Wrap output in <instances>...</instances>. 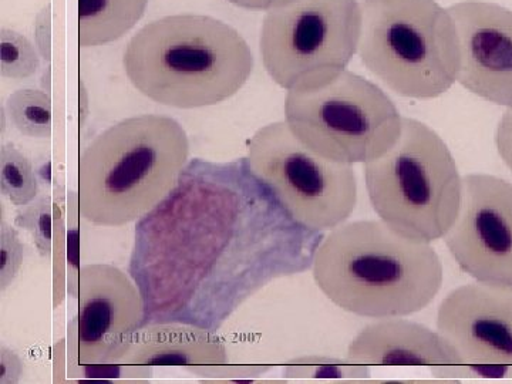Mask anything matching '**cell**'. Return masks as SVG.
<instances>
[{"label": "cell", "instance_id": "cell-1", "mask_svg": "<svg viewBox=\"0 0 512 384\" xmlns=\"http://www.w3.org/2000/svg\"><path fill=\"white\" fill-rule=\"evenodd\" d=\"M325 232L303 227L247 157L191 158L134 228L128 274L148 325L218 332L266 286L311 271Z\"/></svg>", "mask_w": 512, "mask_h": 384}, {"label": "cell", "instance_id": "cell-2", "mask_svg": "<svg viewBox=\"0 0 512 384\" xmlns=\"http://www.w3.org/2000/svg\"><path fill=\"white\" fill-rule=\"evenodd\" d=\"M313 279L330 302L370 319L403 318L439 295L444 269L436 249L382 220L345 222L320 242Z\"/></svg>", "mask_w": 512, "mask_h": 384}, {"label": "cell", "instance_id": "cell-3", "mask_svg": "<svg viewBox=\"0 0 512 384\" xmlns=\"http://www.w3.org/2000/svg\"><path fill=\"white\" fill-rule=\"evenodd\" d=\"M123 64L137 92L184 110L224 103L254 72L244 37L228 23L204 15L165 16L148 23L128 43Z\"/></svg>", "mask_w": 512, "mask_h": 384}, {"label": "cell", "instance_id": "cell-4", "mask_svg": "<svg viewBox=\"0 0 512 384\" xmlns=\"http://www.w3.org/2000/svg\"><path fill=\"white\" fill-rule=\"evenodd\" d=\"M190 160V138L173 117L121 120L94 137L79 158L80 215L96 227L137 222L170 194Z\"/></svg>", "mask_w": 512, "mask_h": 384}, {"label": "cell", "instance_id": "cell-5", "mask_svg": "<svg viewBox=\"0 0 512 384\" xmlns=\"http://www.w3.org/2000/svg\"><path fill=\"white\" fill-rule=\"evenodd\" d=\"M367 195L384 224L413 241L446 237L460 212L463 178L443 138L403 119L402 134L384 156L365 164Z\"/></svg>", "mask_w": 512, "mask_h": 384}, {"label": "cell", "instance_id": "cell-6", "mask_svg": "<svg viewBox=\"0 0 512 384\" xmlns=\"http://www.w3.org/2000/svg\"><path fill=\"white\" fill-rule=\"evenodd\" d=\"M359 52L389 89L436 99L457 82L460 42L448 10L434 0H363Z\"/></svg>", "mask_w": 512, "mask_h": 384}, {"label": "cell", "instance_id": "cell-7", "mask_svg": "<svg viewBox=\"0 0 512 384\" xmlns=\"http://www.w3.org/2000/svg\"><path fill=\"white\" fill-rule=\"evenodd\" d=\"M285 121L313 153L348 165L384 156L403 128L392 99L375 83L348 70L325 86L288 92Z\"/></svg>", "mask_w": 512, "mask_h": 384}, {"label": "cell", "instance_id": "cell-8", "mask_svg": "<svg viewBox=\"0 0 512 384\" xmlns=\"http://www.w3.org/2000/svg\"><path fill=\"white\" fill-rule=\"evenodd\" d=\"M357 0H296L269 10L262 23V63L279 87L311 90L345 72L359 47Z\"/></svg>", "mask_w": 512, "mask_h": 384}, {"label": "cell", "instance_id": "cell-9", "mask_svg": "<svg viewBox=\"0 0 512 384\" xmlns=\"http://www.w3.org/2000/svg\"><path fill=\"white\" fill-rule=\"evenodd\" d=\"M247 158L254 173L303 227L332 231L355 211L357 180L352 165L313 153L286 121L259 128L249 138Z\"/></svg>", "mask_w": 512, "mask_h": 384}, {"label": "cell", "instance_id": "cell-10", "mask_svg": "<svg viewBox=\"0 0 512 384\" xmlns=\"http://www.w3.org/2000/svg\"><path fill=\"white\" fill-rule=\"evenodd\" d=\"M77 313L64 339L76 363H121L146 322L140 289L130 274L110 264L80 268Z\"/></svg>", "mask_w": 512, "mask_h": 384}, {"label": "cell", "instance_id": "cell-11", "mask_svg": "<svg viewBox=\"0 0 512 384\" xmlns=\"http://www.w3.org/2000/svg\"><path fill=\"white\" fill-rule=\"evenodd\" d=\"M463 184L448 251L480 284L512 289V184L488 174H468Z\"/></svg>", "mask_w": 512, "mask_h": 384}, {"label": "cell", "instance_id": "cell-12", "mask_svg": "<svg viewBox=\"0 0 512 384\" xmlns=\"http://www.w3.org/2000/svg\"><path fill=\"white\" fill-rule=\"evenodd\" d=\"M448 12L460 42L457 82L481 99L512 109V10L466 0Z\"/></svg>", "mask_w": 512, "mask_h": 384}, {"label": "cell", "instance_id": "cell-13", "mask_svg": "<svg viewBox=\"0 0 512 384\" xmlns=\"http://www.w3.org/2000/svg\"><path fill=\"white\" fill-rule=\"evenodd\" d=\"M437 329L464 363L512 365V289L468 284L441 302Z\"/></svg>", "mask_w": 512, "mask_h": 384}, {"label": "cell", "instance_id": "cell-14", "mask_svg": "<svg viewBox=\"0 0 512 384\" xmlns=\"http://www.w3.org/2000/svg\"><path fill=\"white\" fill-rule=\"evenodd\" d=\"M350 362L367 366H454L464 360L440 332L400 318L366 326L348 349Z\"/></svg>", "mask_w": 512, "mask_h": 384}, {"label": "cell", "instance_id": "cell-15", "mask_svg": "<svg viewBox=\"0 0 512 384\" xmlns=\"http://www.w3.org/2000/svg\"><path fill=\"white\" fill-rule=\"evenodd\" d=\"M121 363L153 369L184 367L192 375L201 367L228 365L229 355L217 332L184 323H158L138 332Z\"/></svg>", "mask_w": 512, "mask_h": 384}, {"label": "cell", "instance_id": "cell-16", "mask_svg": "<svg viewBox=\"0 0 512 384\" xmlns=\"http://www.w3.org/2000/svg\"><path fill=\"white\" fill-rule=\"evenodd\" d=\"M147 5L148 0H79V46L117 42L140 22Z\"/></svg>", "mask_w": 512, "mask_h": 384}, {"label": "cell", "instance_id": "cell-17", "mask_svg": "<svg viewBox=\"0 0 512 384\" xmlns=\"http://www.w3.org/2000/svg\"><path fill=\"white\" fill-rule=\"evenodd\" d=\"M3 107L10 124L23 136L40 140L52 136V99L45 90H16Z\"/></svg>", "mask_w": 512, "mask_h": 384}, {"label": "cell", "instance_id": "cell-18", "mask_svg": "<svg viewBox=\"0 0 512 384\" xmlns=\"http://www.w3.org/2000/svg\"><path fill=\"white\" fill-rule=\"evenodd\" d=\"M0 191L16 208L26 207L40 195L35 165L12 144L0 148Z\"/></svg>", "mask_w": 512, "mask_h": 384}, {"label": "cell", "instance_id": "cell-19", "mask_svg": "<svg viewBox=\"0 0 512 384\" xmlns=\"http://www.w3.org/2000/svg\"><path fill=\"white\" fill-rule=\"evenodd\" d=\"M153 367L126 365V363H76L67 356L64 339L55 346V379L99 380V379H150Z\"/></svg>", "mask_w": 512, "mask_h": 384}, {"label": "cell", "instance_id": "cell-20", "mask_svg": "<svg viewBox=\"0 0 512 384\" xmlns=\"http://www.w3.org/2000/svg\"><path fill=\"white\" fill-rule=\"evenodd\" d=\"M39 50L35 43L16 30H0V74L3 79L25 80L40 69Z\"/></svg>", "mask_w": 512, "mask_h": 384}, {"label": "cell", "instance_id": "cell-21", "mask_svg": "<svg viewBox=\"0 0 512 384\" xmlns=\"http://www.w3.org/2000/svg\"><path fill=\"white\" fill-rule=\"evenodd\" d=\"M370 366L329 356H301L285 363L286 379H367Z\"/></svg>", "mask_w": 512, "mask_h": 384}, {"label": "cell", "instance_id": "cell-22", "mask_svg": "<svg viewBox=\"0 0 512 384\" xmlns=\"http://www.w3.org/2000/svg\"><path fill=\"white\" fill-rule=\"evenodd\" d=\"M15 225L29 232L37 254L45 259L52 258L53 235H55V195L45 192L26 207L19 208Z\"/></svg>", "mask_w": 512, "mask_h": 384}, {"label": "cell", "instance_id": "cell-23", "mask_svg": "<svg viewBox=\"0 0 512 384\" xmlns=\"http://www.w3.org/2000/svg\"><path fill=\"white\" fill-rule=\"evenodd\" d=\"M55 195V235H53V306L62 305L67 296V192L63 187Z\"/></svg>", "mask_w": 512, "mask_h": 384}, {"label": "cell", "instance_id": "cell-24", "mask_svg": "<svg viewBox=\"0 0 512 384\" xmlns=\"http://www.w3.org/2000/svg\"><path fill=\"white\" fill-rule=\"evenodd\" d=\"M26 245L18 229L5 218L0 220V292L5 293L13 285L25 262Z\"/></svg>", "mask_w": 512, "mask_h": 384}, {"label": "cell", "instance_id": "cell-25", "mask_svg": "<svg viewBox=\"0 0 512 384\" xmlns=\"http://www.w3.org/2000/svg\"><path fill=\"white\" fill-rule=\"evenodd\" d=\"M76 191L67 192V295L76 298L80 274V224Z\"/></svg>", "mask_w": 512, "mask_h": 384}, {"label": "cell", "instance_id": "cell-26", "mask_svg": "<svg viewBox=\"0 0 512 384\" xmlns=\"http://www.w3.org/2000/svg\"><path fill=\"white\" fill-rule=\"evenodd\" d=\"M430 373L441 379H470V377H483V379H511L512 365H481V363H461L454 366L430 367Z\"/></svg>", "mask_w": 512, "mask_h": 384}, {"label": "cell", "instance_id": "cell-27", "mask_svg": "<svg viewBox=\"0 0 512 384\" xmlns=\"http://www.w3.org/2000/svg\"><path fill=\"white\" fill-rule=\"evenodd\" d=\"M25 375V363L22 357L0 343V384H16L22 382Z\"/></svg>", "mask_w": 512, "mask_h": 384}, {"label": "cell", "instance_id": "cell-28", "mask_svg": "<svg viewBox=\"0 0 512 384\" xmlns=\"http://www.w3.org/2000/svg\"><path fill=\"white\" fill-rule=\"evenodd\" d=\"M52 13H50V5L45 6L40 10L39 15L35 19V45L39 50L40 56L47 63L50 62L52 57Z\"/></svg>", "mask_w": 512, "mask_h": 384}, {"label": "cell", "instance_id": "cell-29", "mask_svg": "<svg viewBox=\"0 0 512 384\" xmlns=\"http://www.w3.org/2000/svg\"><path fill=\"white\" fill-rule=\"evenodd\" d=\"M495 143L501 160L512 170V109L505 111L503 119L498 124Z\"/></svg>", "mask_w": 512, "mask_h": 384}, {"label": "cell", "instance_id": "cell-30", "mask_svg": "<svg viewBox=\"0 0 512 384\" xmlns=\"http://www.w3.org/2000/svg\"><path fill=\"white\" fill-rule=\"evenodd\" d=\"M228 2L242 9L269 12V10L284 8L286 5H291V3L296 2V0H228Z\"/></svg>", "mask_w": 512, "mask_h": 384}, {"label": "cell", "instance_id": "cell-31", "mask_svg": "<svg viewBox=\"0 0 512 384\" xmlns=\"http://www.w3.org/2000/svg\"><path fill=\"white\" fill-rule=\"evenodd\" d=\"M37 180L43 187L50 188L53 185L52 161L50 157L43 158L39 164L35 165Z\"/></svg>", "mask_w": 512, "mask_h": 384}, {"label": "cell", "instance_id": "cell-32", "mask_svg": "<svg viewBox=\"0 0 512 384\" xmlns=\"http://www.w3.org/2000/svg\"><path fill=\"white\" fill-rule=\"evenodd\" d=\"M90 116V97L87 93L86 86H84L83 80L79 82V119L80 127L84 126L86 120Z\"/></svg>", "mask_w": 512, "mask_h": 384}]
</instances>
